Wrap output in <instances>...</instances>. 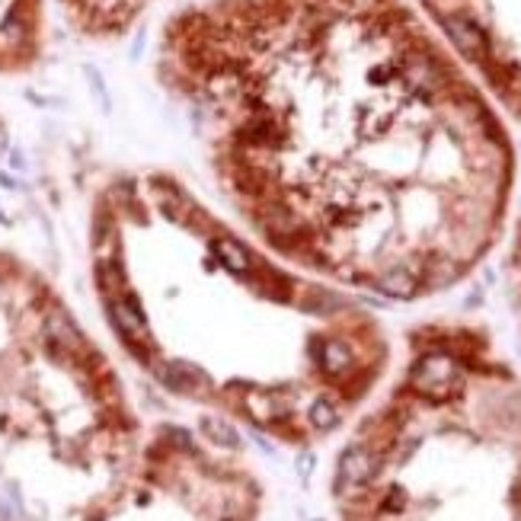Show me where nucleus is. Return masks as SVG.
I'll return each instance as SVG.
<instances>
[{
	"label": "nucleus",
	"instance_id": "obj_1",
	"mask_svg": "<svg viewBox=\"0 0 521 521\" xmlns=\"http://www.w3.org/2000/svg\"><path fill=\"white\" fill-rule=\"evenodd\" d=\"M182 32L230 195L282 262L413 301L502 240L505 125L403 0H234Z\"/></svg>",
	"mask_w": 521,
	"mask_h": 521
},
{
	"label": "nucleus",
	"instance_id": "obj_2",
	"mask_svg": "<svg viewBox=\"0 0 521 521\" xmlns=\"http://www.w3.org/2000/svg\"><path fill=\"white\" fill-rule=\"evenodd\" d=\"M464 71L521 122V0H419Z\"/></svg>",
	"mask_w": 521,
	"mask_h": 521
},
{
	"label": "nucleus",
	"instance_id": "obj_3",
	"mask_svg": "<svg viewBox=\"0 0 521 521\" xmlns=\"http://www.w3.org/2000/svg\"><path fill=\"white\" fill-rule=\"evenodd\" d=\"M505 282H509L512 301L521 311V221L512 230V243H509V253H505Z\"/></svg>",
	"mask_w": 521,
	"mask_h": 521
}]
</instances>
